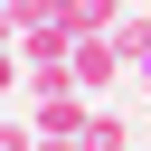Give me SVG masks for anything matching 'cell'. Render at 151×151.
<instances>
[{"label":"cell","mask_w":151,"mask_h":151,"mask_svg":"<svg viewBox=\"0 0 151 151\" xmlns=\"http://www.w3.org/2000/svg\"><path fill=\"white\" fill-rule=\"evenodd\" d=\"M104 38H113V57H123V66H132V76H142V66H151V19H113V28H104Z\"/></svg>","instance_id":"cell-2"},{"label":"cell","mask_w":151,"mask_h":151,"mask_svg":"<svg viewBox=\"0 0 151 151\" xmlns=\"http://www.w3.org/2000/svg\"><path fill=\"white\" fill-rule=\"evenodd\" d=\"M19 76H28V66H19V47H0V94H9Z\"/></svg>","instance_id":"cell-5"},{"label":"cell","mask_w":151,"mask_h":151,"mask_svg":"<svg viewBox=\"0 0 151 151\" xmlns=\"http://www.w3.org/2000/svg\"><path fill=\"white\" fill-rule=\"evenodd\" d=\"M76 151H123V123H113V113H85V132H76Z\"/></svg>","instance_id":"cell-3"},{"label":"cell","mask_w":151,"mask_h":151,"mask_svg":"<svg viewBox=\"0 0 151 151\" xmlns=\"http://www.w3.org/2000/svg\"><path fill=\"white\" fill-rule=\"evenodd\" d=\"M0 151H38V132H28L19 113H0Z\"/></svg>","instance_id":"cell-4"},{"label":"cell","mask_w":151,"mask_h":151,"mask_svg":"<svg viewBox=\"0 0 151 151\" xmlns=\"http://www.w3.org/2000/svg\"><path fill=\"white\" fill-rule=\"evenodd\" d=\"M113 66H123V57H113V38H76V47H66V85H76V94L113 85Z\"/></svg>","instance_id":"cell-1"},{"label":"cell","mask_w":151,"mask_h":151,"mask_svg":"<svg viewBox=\"0 0 151 151\" xmlns=\"http://www.w3.org/2000/svg\"><path fill=\"white\" fill-rule=\"evenodd\" d=\"M142 85H151V66H142Z\"/></svg>","instance_id":"cell-7"},{"label":"cell","mask_w":151,"mask_h":151,"mask_svg":"<svg viewBox=\"0 0 151 151\" xmlns=\"http://www.w3.org/2000/svg\"><path fill=\"white\" fill-rule=\"evenodd\" d=\"M9 38H19V19H9V0H0V47H9Z\"/></svg>","instance_id":"cell-6"}]
</instances>
